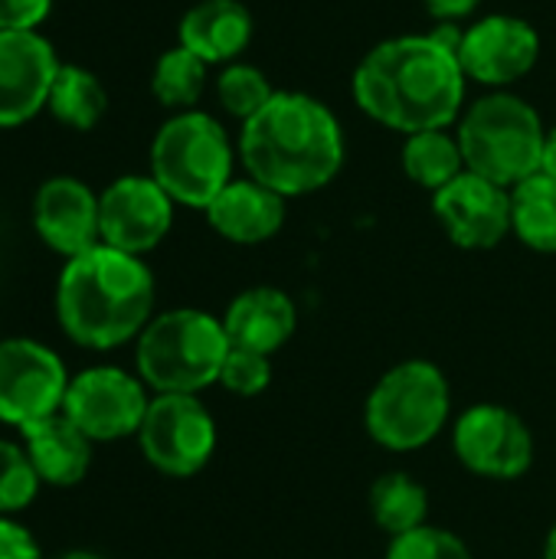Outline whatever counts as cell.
<instances>
[{"label": "cell", "instance_id": "cell-11", "mask_svg": "<svg viewBox=\"0 0 556 559\" xmlns=\"http://www.w3.org/2000/svg\"><path fill=\"white\" fill-rule=\"evenodd\" d=\"M452 449L472 475L492 481H514L534 465V432L501 403L465 409L452 426Z\"/></svg>", "mask_w": 556, "mask_h": 559}, {"label": "cell", "instance_id": "cell-10", "mask_svg": "<svg viewBox=\"0 0 556 559\" xmlns=\"http://www.w3.org/2000/svg\"><path fill=\"white\" fill-rule=\"evenodd\" d=\"M62 357L33 337L0 341V423L26 429L39 419L62 413L69 390Z\"/></svg>", "mask_w": 556, "mask_h": 559}, {"label": "cell", "instance_id": "cell-25", "mask_svg": "<svg viewBox=\"0 0 556 559\" xmlns=\"http://www.w3.org/2000/svg\"><path fill=\"white\" fill-rule=\"evenodd\" d=\"M206 62L200 56H193L190 49H184L180 43L174 49H167L151 75V92L164 108L177 111H190L197 108L203 88H206Z\"/></svg>", "mask_w": 556, "mask_h": 559}, {"label": "cell", "instance_id": "cell-26", "mask_svg": "<svg viewBox=\"0 0 556 559\" xmlns=\"http://www.w3.org/2000/svg\"><path fill=\"white\" fill-rule=\"evenodd\" d=\"M275 92L279 88H272L265 72L259 66H249V62H229L216 75V98H220V105L233 118H239L242 124L249 118H256L272 102Z\"/></svg>", "mask_w": 556, "mask_h": 559}, {"label": "cell", "instance_id": "cell-1", "mask_svg": "<svg viewBox=\"0 0 556 559\" xmlns=\"http://www.w3.org/2000/svg\"><path fill=\"white\" fill-rule=\"evenodd\" d=\"M456 39L446 33H410L377 43L354 69L357 108L403 138L459 121L469 75Z\"/></svg>", "mask_w": 556, "mask_h": 559}, {"label": "cell", "instance_id": "cell-15", "mask_svg": "<svg viewBox=\"0 0 556 559\" xmlns=\"http://www.w3.org/2000/svg\"><path fill=\"white\" fill-rule=\"evenodd\" d=\"M59 66L36 29H0V128H20L46 108Z\"/></svg>", "mask_w": 556, "mask_h": 559}, {"label": "cell", "instance_id": "cell-4", "mask_svg": "<svg viewBox=\"0 0 556 559\" xmlns=\"http://www.w3.org/2000/svg\"><path fill=\"white\" fill-rule=\"evenodd\" d=\"M229 354L223 318L200 308H174L151 318L134 341V373L151 393L200 396L220 383Z\"/></svg>", "mask_w": 556, "mask_h": 559}, {"label": "cell", "instance_id": "cell-2", "mask_svg": "<svg viewBox=\"0 0 556 559\" xmlns=\"http://www.w3.org/2000/svg\"><path fill=\"white\" fill-rule=\"evenodd\" d=\"M344 157L347 144L338 115L305 92H275L239 131L246 177L265 183L285 200L328 187L341 174Z\"/></svg>", "mask_w": 556, "mask_h": 559}, {"label": "cell", "instance_id": "cell-31", "mask_svg": "<svg viewBox=\"0 0 556 559\" xmlns=\"http://www.w3.org/2000/svg\"><path fill=\"white\" fill-rule=\"evenodd\" d=\"M0 559H43L36 537L16 518H0Z\"/></svg>", "mask_w": 556, "mask_h": 559}, {"label": "cell", "instance_id": "cell-29", "mask_svg": "<svg viewBox=\"0 0 556 559\" xmlns=\"http://www.w3.org/2000/svg\"><path fill=\"white\" fill-rule=\"evenodd\" d=\"M272 383V360L256 350L229 347L226 364L220 370V386L233 396H259Z\"/></svg>", "mask_w": 556, "mask_h": 559}, {"label": "cell", "instance_id": "cell-28", "mask_svg": "<svg viewBox=\"0 0 556 559\" xmlns=\"http://www.w3.org/2000/svg\"><path fill=\"white\" fill-rule=\"evenodd\" d=\"M383 559H475L469 544L446 531V527H433V524H423L410 534H400V537H390V547H387V557Z\"/></svg>", "mask_w": 556, "mask_h": 559}, {"label": "cell", "instance_id": "cell-22", "mask_svg": "<svg viewBox=\"0 0 556 559\" xmlns=\"http://www.w3.org/2000/svg\"><path fill=\"white\" fill-rule=\"evenodd\" d=\"M403 170L416 187L429 193L442 190L446 183H452L459 174L469 170L459 134H452L449 128L410 134L403 144Z\"/></svg>", "mask_w": 556, "mask_h": 559}, {"label": "cell", "instance_id": "cell-8", "mask_svg": "<svg viewBox=\"0 0 556 559\" xmlns=\"http://www.w3.org/2000/svg\"><path fill=\"white\" fill-rule=\"evenodd\" d=\"M134 439L154 472L167 478H193L216 452V419L200 396L154 393Z\"/></svg>", "mask_w": 556, "mask_h": 559}, {"label": "cell", "instance_id": "cell-7", "mask_svg": "<svg viewBox=\"0 0 556 559\" xmlns=\"http://www.w3.org/2000/svg\"><path fill=\"white\" fill-rule=\"evenodd\" d=\"M449 377L433 360H403L367 393L364 429L390 452H416L449 426Z\"/></svg>", "mask_w": 556, "mask_h": 559}, {"label": "cell", "instance_id": "cell-30", "mask_svg": "<svg viewBox=\"0 0 556 559\" xmlns=\"http://www.w3.org/2000/svg\"><path fill=\"white\" fill-rule=\"evenodd\" d=\"M52 10V0H0V29H36Z\"/></svg>", "mask_w": 556, "mask_h": 559}, {"label": "cell", "instance_id": "cell-33", "mask_svg": "<svg viewBox=\"0 0 556 559\" xmlns=\"http://www.w3.org/2000/svg\"><path fill=\"white\" fill-rule=\"evenodd\" d=\"M544 174H551L556 180V128L547 131V147H544V164H541Z\"/></svg>", "mask_w": 556, "mask_h": 559}, {"label": "cell", "instance_id": "cell-19", "mask_svg": "<svg viewBox=\"0 0 556 559\" xmlns=\"http://www.w3.org/2000/svg\"><path fill=\"white\" fill-rule=\"evenodd\" d=\"M20 442L39 481L49 488H75L92 468L95 442L62 413L20 429Z\"/></svg>", "mask_w": 556, "mask_h": 559}, {"label": "cell", "instance_id": "cell-20", "mask_svg": "<svg viewBox=\"0 0 556 559\" xmlns=\"http://www.w3.org/2000/svg\"><path fill=\"white\" fill-rule=\"evenodd\" d=\"M177 36L206 66H229L252 39V13L239 0H200L184 13Z\"/></svg>", "mask_w": 556, "mask_h": 559}, {"label": "cell", "instance_id": "cell-24", "mask_svg": "<svg viewBox=\"0 0 556 559\" xmlns=\"http://www.w3.org/2000/svg\"><path fill=\"white\" fill-rule=\"evenodd\" d=\"M46 108L66 128L88 131L102 121V115L108 108V92L95 72H88L82 66H59Z\"/></svg>", "mask_w": 556, "mask_h": 559}, {"label": "cell", "instance_id": "cell-5", "mask_svg": "<svg viewBox=\"0 0 556 559\" xmlns=\"http://www.w3.org/2000/svg\"><path fill=\"white\" fill-rule=\"evenodd\" d=\"M465 167L498 187H518L544 164L547 128L537 108L511 92H492L472 102L459 118Z\"/></svg>", "mask_w": 556, "mask_h": 559}, {"label": "cell", "instance_id": "cell-21", "mask_svg": "<svg viewBox=\"0 0 556 559\" xmlns=\"http://www.w3.org/2000/svg\"><path fill=\"white\" fill-rule=\"evenodd\" d=\"M511 233L534 252L556 255V180L537 170L511 187Z\"/></svg>", "mask_w": 556, "mask_h": 559}, {"label": "cell", "instance_id": "cell-32", "mask_svg": "<svg viewBox=\"0 0 556 559\" xmlns=\"http://www.w3.org/2000/svg\"><path fill=\"white\" fill-rule=\"evenodd\" d=\"M429 16L442 20V23H456V20H465L478 10L482 0H423Z\"/></svg>", "mask_w": 556, "mask_h": 559}, {"label": "cell", "instance_id": "cell-16", "mask_svg": "<svg viewBox=\"0 0 556 559\" xmlns=\"http://www.w3.org/2000/svg\"><path fill=\"white\" fill-rule=\"evenodd\" d=\"M33 229L62 259L102 242L98 193L79 177H49L33 197Z\"/></svg>", "mask_w": 556, "mask_h": 559}, {"label": "cell", "instance_id": "cell-13", "mask_svg": "<svg viewBox=\"0 0 556 559\" xmlns=\"http://www.w3.org/2000/svg\"><path fill=\"white\" fill-rule=\"evenodd\" d=\"M456 52L469 79L505 92L537 66L541 33L524 16L492 13L459 33Z\"/></svg>", "mask_w": 556, "mask_h": 559}, {"label": "cell", "instance_id": "cell-18", "mask_svg": "<svg viewBox=\"0 0 556 559\" xmlns=\"http://www.w3.org/2000/svg\"><path fill=\"white\" fill-rule=\"evenodd\" d=\"M223 328L229 337V347H242V350H256L272 357L275 350H282L295 328H298V308L295 301L275 288V285H256L239 292L226 314H223Z\"/></svg>", "mask_w": 556, "mask_h": 559}, {"label": "cell", "instance_id": "cell-9", "mask_svg": "<svg viewBox=\"0 0 556 559\" xmlns=\"http://www.w3.org/2000/svg\"><path fill=\"white\" fill-rule=\"evenodd\" d=\"M151 406L147 383L115 364L85 367L69 380L62 416H69L95 445L138 436Z\"/></svg>", "mask_w": 556, "mask_h": 559}, {"label": "cell", "instance_id": "cell-23", "mask_svg": "<svg viewBox=\"0 0 556 559\" xmlns=\"http://www.w3.org/2000/svg\"><path fill=\"white\" fill-rule=\"evenodd\" d=\"M370 518L390 537L410 534L429 518V491L410 472H387L370 488Z\"/></svg>", "mask_w": 556, "mask_h": 559}, {"label": "cell", "instance_id": "cell-34", "mask_svg": "<svg viewBox=\"0 0 556 559\" xmlns=\"http://www.w3.org/2000/svg\"><path fill=\"white\" fill-rule=\"evenodd\" d=\"M544 559H556V524L551 527L547 540H544Z\"/></svg>", "mask_w": 556, "mask_h": 559}, {"label": "cell", "instance_id": "cell-6", "mask_svg": "<svg viewBox=\"0 0 556 559\" xmlns=\"http://www.w3.org/2000/svg\"><path fill=\"white\" fill-rule=\"evenodd\" d=\"M233 167L236 147L226 128L200 108L177 111L151 141V177L190 210H206L233 180Z\"/></svg>", "mask_w": 556, "mask_h": 559}, {"label": "cell", "instance_id": "cell-35", "mask_svg": "<svg viewBox=\"0 0 556 559\" xmlns=\"http://www.w3.org/2000/svg\"><path fill=\"white\" fill-rule=\"evenodd\" d=\"M56 559H105V557H98V554H92V550H69V554H59Z\"/></svg>", "mask_w": 556, "mask_h": 559}, {"label": "cell", "instance_id": "cell-12", "mask_svg": "<svg viewBox=\"0 0 556 559\" xmlns=\"http://www.w3.org/2000/svg\"><path fill=\"white\" fill-rule=\"evenodd\" d=\"M174 200L151 174H125L98 193L102 242L131 255L157 249L174 226Z\"/></svg>", "mask_w": 556, "mask_h": 559}, {"label": "cell", "instance_id": "cell-27", "mask_svg": "<svg viewBox=\"0 0 556 559\" xmlns=\"http://www.w3.org/2000/svg\"><path fill=\"white\" fill-rule=\"evenodd\" d=\"M39 475L23 449V442L0 439V518L23 514L39 498Z\"/></svg>", "mask_w": 556, "mask_h": 559}, {"label": "cell", "instance_id": "cell-3", "mask_svg": "<svg viewBox=\"0 0 556 559\" xmlns=\"http://www.w3.org/2000/svg\"><path fill=\"white\" fill-rule=\"evenodd\" d=\"M154 295V275L141 255L98 242L66 259L56 282V321L72 344L115 350L151 324Z\"/></svg>", "mask_w": 556, "mask_h": 559}, {"label": "cell", "instance_id": "cell-17", "mask_svg": "<svg viewBox=\"0 0 556 559\" xmlns=\"http://www.w3.org/2000/svg\"><path fill=\"white\" fill-rule=\"evenodd\" d=\"M213 233L236 246H259L282 233L285 226V197L269 190L252 177H233L220 197L203 210Z\"/></svg>", "mask_w": 556, "mask_h": 559}, {"label": "cell", "instance_id": "cell-14", "mask_svg": "<svg viewBox=\"0 0 556 559\" xmlns=\"http://www.w3.org/2000/svg\"><path fill=\"white\" fill-rule=\"evenodd\" d=\"M433 213L442 233L469 252H485L511 236V190L472 170L433 193Z\"/></svg>", "mask_w": 556, "mask_h": 559}]
</instances>
